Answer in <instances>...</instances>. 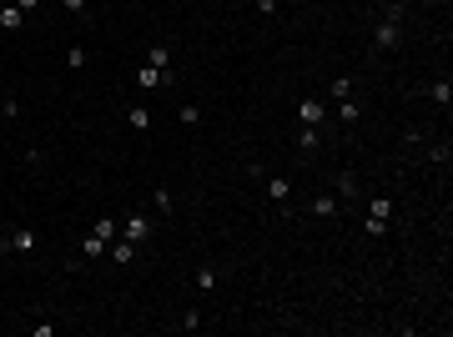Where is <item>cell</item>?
Wrapping results in <instances>:
<instances>
[{"instance_id":"obj_3","label":"cell","mask_w":453,"mask_h":337,"mask_svg":"<svg viewBox=\"0 0 453 337\" xmlns=\"http://www.w3.org/2000/svg\"><path fill=\"white\" fill-rule=\"evenodd\" d=\"M298 121H302V126H322V121H327V106H322L317 96H302V101H298Z\"/></svg>"},{"instance_id":"obj_2","label":"cell","mask_w":453,"mask_h":337,"mask_svg":"<svg viewBox=\"0 0 453 337\" xmlns=\"http://www.w3.org/2000/svg\"><path fill=\"white\" fill-rule=\"evenodd\" d=\"M26 21H31V16H26L21 6H11V0H0V31H6V35H21V31H26Z\"/></svg>"},{"instance_id":"obj_25","label":"cell","mask_w":453,"mask_h":337,"mask_svg":"<svg viewBox=\"0 0 453 337\" xmlns=\"http://www.w3.org/2000/svg\"><path fill=\"white\" fill-rule=\"evenodd\" d=\"M363 232H368V237H383L388 221H383V216H363Z\"/></svg>"},{"instance_id":"obj_24","label":"cell","mask_w":453,"mask_h":337,"mask_svg":"<svg viewBox=\"0 0 453 337\" xmlns=\"http://www.w3.org/2000/svg\"><path fill=\"white\" fill-rule=\"evenodd\" d=\"M177 332H202V312L192 307V312H182V322H177Z\"/></svg>"},{"instance_id":"obj_8","label":"cell","mask_w":453,"mask_h":337,"mask_svg":"<svg viewBox=\"0 0 453 337\" xmlns=\"http://www.w3.org/2000/svg\"><path fill=\"white\" fill-rule=\"evenodd\" d=\"M136 252H141V247H136V242H126V237L106 247V257H111V262H116V267H131V262H136Z\"/></svg>"},{"instance_id":"obj_18","label":"cell","mask_w":453,"mask_h":337,"mask_svg":"<svg viewBox=\"0 0 453 337\" xmlns=\"http://www.w3.org/2000/svg\"><path fill=\"white\" fill-rule=\"evenodd\" d=\"M151 201H156V211H161V216H172V211H177V201H172V192H166V187H156V192H151Z\"/></svg>"},{"instance_id":"obj_19","label":"cell","mask_w":453,"mask_h":337,"mask_svg":"<svg viewBox=\"0 0 453 337\" xmlns=\"http://www.w3.org/2000/svg\"><path fill=\"white\" fill-rule=\"evenodd\" d=\"M55 6H61L66 16H81V21H91V6H86V0H55Z\"/></svg>"},{"instance_id":"obj_30","label":"cell","mask_w":453,"mask_h":337,"mask_svg":"<svg viewBox=\"0 0 453 337\" xmlns=\"http://www.w3.org/2000/svg\"><path fill=\"white\" fill-rule=\"evenodd\" d=\"M0 257H11V232H0Z\"/></svg>"},{"instance_id":"obj_22","label":"cell","mask_w":453,"mask_h":337,"mask_svg":"<svg viewBox=\"0 0 453 337\" xmlns=\"http://www.w3.org/2000/svg\"><path fill=\"white\" fill-rule=\"evenodd\" d=\"M197 287H202V292H217V287H222L212 267H197Z\"/></svg>"},{"instance_id":"obj_15","label":"cell","mask_w":453,"mask_h":337,"mask_svg":"<svg viewBox=\"0 0 453 337\" xmlns=\"http://www.w3.org/2000/svg\"><path fill=\"white\" fill-rule=\"evenodd\" d=\"M358 116H363V106H358L353 96H343V101H337V121H343V126H353Z\"/></svg>"},{"instance_id":"obj_6","label":"cell","mask_w":453,"mask_h":337,"mask_svg":"<svg viewBox=\"0 0 453 337\" xmlns=\"http://www.w3.org/2000/svg\"><path fill=\"white\" fill-rule=\"evenodd\" d=\"M332 187H337V197H343V201H363V187H358V177H353V172H337V177H332Z\"/></svg>"},{"instance_id":"obj_26","label":"cell","mask_w":453,"mask_h":337,"mask_svg":"<svg viewBox=\"0 0 453 337\" xmlns=\"http://www.w3.org/2000/svg\"><path fill=\"white\" fill-rule=\"evenodd\" d=\"M403 16H408V11H403V0H393V6L383 11V21H393V26H403Z\"/></svg>"},{"instance_id":"obj_31","label":"cell","mask_w":453,"mask_h":337,"mask_svg":"<svg viewBox=\"0 0 453 337\" xmlns=\"http://www.w3.org/2000/svg\"><path fill=\"white\" fill-rule=\"evenodd\" d=\"M6 101H11V96H6V91H0V111H6Z\"/></svg>"},{"instance_id":"obj_4","label":"cell","mask_w":453,"mask_h":337,"mask_svg":"<svg viewBox=\"0 0 453 337\" xmlns=\"http://www.w3.org/2000/svg\"><path fill=\"white\" fill-rule=\"evenodd\" d=\"M337 211H343V201H332L327 192H317V197L307 201V216H317V221H332Z\"/></svg>"},{"instance_id":"obj_11","label":"cell","mask_w":453,"mask_h":337,"mask_svg":"<svg viewBox=\"0 0 453 337\" xmlns=\"http://www.w3.org/2000/svg\"><path fill=\"white\" fill-rule=\"evenodd\" d=\"M262 182H267V197H272L277 206L293 201V182H288V177H262Z\"/></svg>"},{"instance_id":"obj_1","label":"cell","mask_w":453,"mask_h":337,"mask_svg":"<svg viewBox=\"0 0 453 337\" xmlns=\"http://www.w3.org/2000/svg\"><path fill=\"white\" fill-rule=\"evenodd\" d=\"M131 81H136V91H166V86H177V71H172V66H166V71H156V66H141Z\"/></svg>"},{"instance_id":"obj_5","label":"cell","mask_w":453,"mask_h":337,"mask_svg":"<svg viewBox=\"0 0 453 337\" xmlns=\"http://www.w3.org/2000/svg\"><path fill=\"white\" fill-rule=\"evenodd\" d=\"M398 31H403V26L378 21V26H373V50H393V45H398Z\"/></svg>"},{"instance_id":"obj_13","label":"cell","mask_w":453,"mask_h":337,"mask_svg":"<svg viewBox=\"0 0 453 337\" xmlns=\"http://www.w3.org/2000/svg\"><path fill=\"white\" fill-rule=\"evenodd\" d=\"M317 146H322L317 126H302V131H298V151H302V156H317Z\"/></svg>"},{"instance_id":"obj_9","label":"cell","mask_w":453,"mask_h":337,"mask_svg":"<svg viewBox=\"0 0 453 337\" xmlns=\"http://www.w3.org/2000/svg\"><path fill=\"white\" fill-rule=\"evenodd\" d=\"M91 237L111 247V242H116V237H121V221H116V216H96V227H91Z\"/></svg>"},{"instance_id":"obj_16","label":"cell","mask_w":453,"mask_h":337,"mask_svg":"<svg viewBox=\"0 0 453 337\" xmlns=\"http://www.w3.org/2000/svg\"><path fill=\"white\" fill-rule=\"evenodd\" d=\"M428 96H433V101L448 111V101H453V86H448V76H443V81H433V86H428Z\"/></svg>"},{"instance_id":"obj_10","label":"cell","mask_w":453,"mask_h":337,"mask_svg":"<svg viewBox=\"0 0 453 337\" xmlns=\"http://www.w3.org/2000/svg\"><path fill=\"white\" fill-rule=\"evenodd\" d=\"M36 247H40V237H36L31 227H16V232H11V252H16V257H26V252H36Z\"/></svg>"},{"instance_id":"obj_28","label":"cell","mask_w":453,"mask_h":337,"mask_svg":"<svg viewBox=\"0 0 453 337\" xmlns=\"http://www.w3.org/2000/svg\"><path fill=\"white\" fill-rule=\"evenodd\" d=\"M11 6H21L26 16H36V11H40V0H11Z\"/></svg>"},{"instance_id":"obj_14","label":"cell","mask_w":453,"mask_h":337,"mask_svg":"<svg viewBox=\"0 0 453 337\" xmlns=\"http://www.w3.org/2000/svg\"><path fill=\"white\" fill-rule=\"evenodd\" d=\"M146 66L166 71V66H172V45H166V40H161V45H151V50H146Z\"/></svg>"},{"instance_id":"obj_7","label":"cell","mask_w":453,"mask_h":337,"mask_svg":"<svg viewBox=\"0 0 453 337\" xmlns=\"http://www.w3.org/2000/svg\"><path fill=\"white\" fill-rule=\"evenodd\" d=\"M121 237H126V242H136V247H141V242H146V237H151V216H126V227H121Z\"/></svg>"},{"instance_id":"obj_23","label":"cell","mask_w":453,"mask_h":337,"mask_svg":"<svg viewBox=\"0 0 453 337\" xmlns=\"http://www.w3.org/2000/svg\"><path fill=\"white\" fill-rule=\"evenodd\" d=\"M368 216H383V221H388V216H393V201H388V197H373V201H368Z\"/></svg>"},{"instance_id":"obj_20","label":"cell","mask_w":453,"mask_h":337,"mask_svg":"<svg viewBox=\"0 0 453 337\" xmlns=\"http://www.w3.org/2000/svg\"><path fill=\"white\" fill-rule=\"evenodd\" d=\"M86 61H91V50H86V45H71V50H66V66H71V71H81Z\"/></svg>"},{"instance_id":"obj_12","label":"cell","mask_w":453,"mask_h":337,"mask_svg":"<svg viewBox=\"0 0 453 337\" xmlns=\"http://www.w3.org/2000/svg\"><path fill=\"white\" fill-rule=\"evenodd\" d=\"M151 121H156V116H151L146 106H131V111H126V126H131L136 136H146V131H151Z\"/></svg>"},{"instance_id":"obj_29","label":"cell","mask_w":453,"mask_h":337,"mask_svg":"<svg viewBox=\"0 0 453 337\" xmlns=\"http://www.w3.org/2000/svg\"><path fill=\"white\" fill-rule=\"evenodd\" d=\"M257 11L262 16H277V0H257Z\"/></svg>"},{"instance_id":"obj_27","label":"cell","mask_w":453,"mask_h":337,"mask_svg":"<svg viewBox=\"0 0 453 337\" xmlns=\"http://www.w3.org/2000/svg\"><path fill=\"white\" fill-rule=\"evenodd\" d=\"M448 156H453L448 141H433V146H428V161H448Z\"/></svg>"},{"instance_id":"obj_21","label":"cell","mask_w":453,"mask_h":337,"mask_svg":"<svg viewBox=\"0 0 453 337\" xmlns=\"http://www.w3.org/2000/svg\"><path fill=\"white\" fill-rule=\"evenodd\" d=\"M177 121H182V126H197V121H202V111H197L192 101H182V106H177Z\"/></svg>"},{"instance_id":"obj_17","label":"cell","mask_w":453,"mask_h":337,"mask_svg":"<svg viewBox=\"0 0 453 337\" xmlns=\"http://www.w3.org/2000/svg\"><path fill=\"white\" fill-rule=\"evenodd\" d=\"M327 96H332V101H343V96H353V76H337V81H327Z\"/></svg>"}]
</instances>
